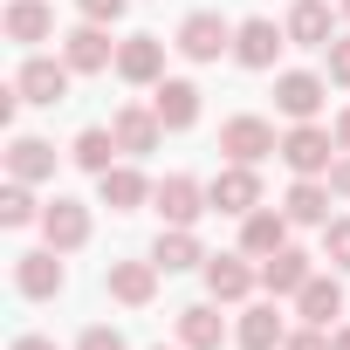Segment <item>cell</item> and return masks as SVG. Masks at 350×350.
Instances as JSON below:
<instances>
[{"mask_svg":"<svg viewBox=\"0 0 350 350\" xmlns=\"http://www.w3.org/2000/svg\"><path fill=\"white\" fill-rule=\"evenodd\" d=\"M282 165L295 172V179H329V165H336V131L295 124V131L282 137Z\"/></svg>","mask_w":350,"mask_h":350,"instance_id":"6da1fadb","label":"cell"},{"mask_svg":"<svg viewBox=\"0 0 350 350\" xmlns=\"http://www.w3.org/2000/svg\"><path fill=\"white\" fill-rule=\"evenodd\" d=\"M179 49L186 62H220V55H234V21L227 14H213V8H200V14H186L179 21Z\"/></svg>","mask_w":350,"mask_h":350,"instance_id":"7a4b0ae2","label":"cell"},{"mask_svg":"<svg viewBox=\"0 0 350 350\" xmlns=\"http://www.w3.org/2000/svg\"><path fill=\"white\" fill-rule=\"evenodd\" d=\"M151 206L165 213V227H193L213 200H206V186L193 179V172H165V179L151 186Z\"/></svg>","mask_w":350,"mask_h":350,"instance_id":"3957f363","label":"cell"},{"mask_svg":"<svg viewBox=\"0 0 350 350\" xmlns=\"http://www.w3.org/2000/svg\"><path fill=\"white\" fill-rule=\"evenodd\" d=\"M220 151H227V165H261L268 151H282V137H275L268 117H227L220 124Z\"/></svg>","mask_w":350,"mask_h":350,"instance_id":"277c9868","label":"cell"},{"mask_svg":"<svg viewBox=\"0 0 350 350\" xmlns=\"http://www.w3.org/2000/svg\"><path fill=\"white\" fill-rule=\"evenodd\" d=\"M323 96H329V83L309 76V69H282V76H275V110H282L288 124H316Z\"/></svg>","mask_w":350,"mask_h":350,"instance_id":"5b68a950","label":"cell"},{"mask_svg":"<svg viewBox=\"0 0 350 350\" xmlns=\"http://www.w3.org/2000/svg\"><path fill=\"white\" fill-rule=\"evenodd\" d=\"M42 241H49L55 254H76V247L90 241V206H83V200H62V193H55V200L42 206Z\"/></svg>","mask_w":350,"mask_h":350,"instance_id":"8992f818","label":"cell"},{"mask_svg":"<svg viewBox=\"0 0 350 350\" xmlns=\"http://www.w3.org/2000/svg\"><path fill=\"white\" fill-rule=\"evenodd\" d=\"M62 254L55 247H28V254H14V288L28 295V302H49V295H62Z\"/></svg>","mask_w":350,"mask_h":350,"instance_id":"52a82bcc","label":"cell"},{"mask_svg":"<svg viewBox=\"0 0 350 350\" xmlns=\"http://www.w3.org/2000/svg\"><path fill=\"white\" fill-rule=\"evenodd\" d=\"M151 110H158L165 131H193V124H200V83H186V76H158V83H151Z\"/></svg>","mask_w":350,"mask_h":350,"instance_id":"ba28073f","label":"cell"},{"mask_svg":"<svg viewBox=\"0 0 350 350\" xmlns=\"http://www.w3.org/2000/svg\"><path fill=\"white\" fill-rule=\"evenodd\" d=\"M62 62L76 69V76H96V69H117V42L96 28V21H83V28H69L62 35Z\"/></svg>","mask_w":350,"mask_h":350,"instance_id":"9c48e42d","label":"cell"},{"mask_svg":"<svg viewBox=\"0 0 350 350\" xmlns=\"http://www.w3.org/2000/svg\"><path fill=\"white\" fill-rule=\"evenodd\" d=\"M254 254H206V295L213 302H247L254 295V282H261V268H247Z\"/></svg>","mask_w":350,"mask_h":350,"instance_id":"30bf717a","label":"cell"},{"mask_svg":"<svg viewBox=\"0 0 350 350\" xmlns=\"http://www.w3.org/2000/svg\"><path fill=\"white\" fill-rule=\"evenodd\" d=\"M213 213H254L261 206V179H254V165H220L213 172V186H206Z\"/></svg>","mask_w":350,"mask_h":350,"instance_id":"8fae6325","label":"cell"},{"mask_svg":"<svg viewBox=\"0 0 350 350\" xmlns=\"http://www.w3.org/2000/svg\"><path fill=\"white\" fill-rule=\"evenodd\" d=\"M282 49H288V28H275V21H241L234 28V62L241 69H275Z\"/></svg>","mask_w":350,"mask_h":350,"instance_id":"7c38bea8","label":"cell"},{"mask_svg":"<svg viewBox=\"0 0 350 350\" xmlns=\"http://www.w3.org/2000/svg\"><path fill=\"white\" fill-rule=\"evenodd\" d=\"M69 76H76L69 62H55V55H28L21 76H14V90H21L28 103H62V96H69Z\"/></svg>","mask_w":350,"mask_h":350,"instance_id":"4fadbf2b","label":"cell"},{"mask_svg":"<svg viewBox=\"0 0 350 350\" xmlns=\"http://www.w3.org/2000/svg\"><path fill=\"white\" fill-rule=\"evenodd\" d=\"M288 213H275V206H254V213H241V254H254V261H268L275 247H288Z\"/></svg>","mask_w":350,"mask_h":350,"instance_id":"5bb4252c","label":"cell"},{"mask_svg":"<svg viewBox=\"0 0 350 350\" xmlns=\"http://www.w3.org/2000/svg\"><path fill=\"white\" fill-rule=\"evenodd\" d=\"M158 261H110V275H103V288L124 302V309H144L151 295H158Z\"/></svg>","mask_w":350,"mask_h":350,"instance_id":"9a60e30c","label":"cell"},{"mask_svg":"<svg viewBox=\"0 0 350 350\" xmlns=\"http://www.w3.org/2000/svg\"><path fill=\"white\" fill-rule=\"evenodd\" d=\"M295 316L316 323V329H329V323L343 316V282H336V275H309V282L295 288Z\"/></svg>","mask_w":350,"mask_h":350,"instance_id":"2e32d148","label":"cell"},{"mask_svg":"<svg viewBox=\"0 0 350 350\" xmlns=\"http://www.w3.org/2000/svg\"><path fill=\"white\" fill-rule=\"evenodd\" d=\"M0 28H8V42L35 49V42H49V35H55V8H49V0H8Z\"/></svg>","mask_w":350,"mask_h":350,"instance_id":"e0dca14e","label":"cell"},{"mask_svg":"<svg viewBox=\"0 0 350 350\" xmlns=\"http://www.w3.org/2000/svg\"><path fill=\"white\" fill-rule=\"evenodd\" d=\"M96 193H103L110 213H137L151 200V179H144L137 165H110V172H96Z\"/></svg>","mask_w":350,"mask_h":350,"instance_id":"ac0fdd59","label":"cell"},{"mask_svg":"<svg viewBox=\"0 0 350 350\" xmlns=\"http://www.w3.org/2000/svg\"><path fill=\"white\" fill-rule=\"evenodd\" d=\"M282 28H288V42H295V49H329V42H336V14L323 8V0H295Z\"/></svg>","mask_w":350,"mask_h":350,"instance_id":"d6986e66","label":"cell"},{"mask_svg":"<svg viewBox=\"0 0 350 350\" xmlns=\"http://www.w3.org/2000/svg\"><path fill=\"white\" fill-rule=\"evenodd\" d=\"M117 76H124V83H158V76H165V42H158V35L117 42Z\"/></svg>","mask_w":350,"mask_h":350,"instance_id":"ffe728a7","label":"cell"},{"mask_svg":"<svg viewBox=\"0 0 350 350\" xmlns=\"http://www.w3.org/2000/svg\"><path fill=\"white\" fill-rule=\"evenodd\" d=\"M110 131H117V144H124L131 158H144V151H158V137H165V124H158V110H144V103H124V110L110 117Z\"/></svg>","mask_w":350,"mask_h":350,"instance_id":"44dd1931","label":"cell"},{"mask_svg":"<svg viewBox=\"0 0 350 350\" xmlns=\"http://www.w3.org/2000/svg\"><path fill=\"white\" fill-rule=\"evenodd\" d=\"M151 261H158L165 275H186V268H206V247H200L193 227H165V234L151 241Z\"/></svg>","mask_w":350,"mask_h":350,"instance_id":"7402d4cb","label":"cell"},{"mask_svg":"<svg viewBox=\"0 0 350 350\" xmlns=\"http://www.w3.org/2000/svg\"><path fill=\"white\" fill-rule=\"evenodd\" d=\"M329 179H295L288 186V200H282V213L295 220V227H329Z\"/></svg>","mask_w":350,"mask_h":350,"instance_id":"603a6c76","label":"cell"},{"mask_svg":"<svg viewBox=\"0 0 350 350\" xmlns=\"http://www.w3.org/2000/svg\"><path fill=\"white\" fill-rule=\"evenodd\" d=\"M309 261H316V254H302V247H275V254L261 261V288H268V295H295V288L316 275Z\"/></svg>","mask_w":350,"mask_h":350,"instance_id":"cb8c5ba5","label":"cell"},{"mask_svg":"<svg viewBox=\"0 0 350 350\" xmlns=\"http://www.w3.org/2000/svg\"><path fill=\"white\" fill-rule=\"evenodd\" d=\"M234 336H241V350H282L288 343V323L275 316V302H254V309H241Z\"/></svg>","mask_w":350,"mask_h":350,"instance_id":"d4e9b609","label":"cell"},{"mask_svg":"<svg viewBox=\"0 0 350 350\" xmlns=\"http://www.w3.org/2000/svg\"><path fill=\"white\" fill-rule=\"evenodd\" d=\"M8 172L28 179V186H35V179H55V144H49V137H28V131L8 137Z\"/></svg>","mask_w":350,"mask_h":350,"instance_id":"484cf974","label":"cell"},{"mask_svg":"<svg viewBox=\"0 0 350 350\" xmlns=\"http://www.w3.org/2000/svg\"><path fill=\"white\" fill-rule=\"evenodd\" d=\"M179 343H186V350H220V343H227V323H220V309H213V302H193V309H179Z\"/></svg>","mask_w":350,"mask_h":350,"instance_id":"4316f807","label":"cell"},{"mask_svg":"<svg viewBox=\"0 0 350 350\" xmlns=\"http://www.w3.org/2000/svg\"><path fill=\"white\" fill-rule=\"evenodd\" d=\"M117 131H103V124H90V131H76V144H69V158L83 165V172H110L117 165Z\"/></svg>","mask_w":350,"mask_h":350,"instance_id":"83f0119b","label":"cell"},{"mask_svg":"<svg viewBox=\"0 0 350 350\" xmlns=\"http://www.w3.org/2000/svg\"><path fill=\"white\" fill-rule=\"evenodd\" d=\"M35 220H42V206H35L28 179H8L0 186V227H35Z\"/></svg>","mask_w":350,"mask_h":350,"instance_id":"f1b7e54d","label":"cell"},{"mask_svg":"<svg viewBox=\"0 0 350 350\" xmlns=\"http://www.w3.org/2000/svg\"><path fill=\"white\" fill-rule=\"evenodd\" d=\"M323 261H329L336 275H350V220H329V227H323Z\"/></svg>","mask_w":350,"mask_h":350,"instance_id":"f546056e","label":"cell"},{"mask_svg":"<svg viewBox=\"0 0 350 350\" xmlns=\"http://www.w3.org/2000/svg\"><path fill=\"white\" fill-rule=\"evenodd\" d=\"M76 8H83V21H96V28H117L131 0H76Z\"/></svg>","mask_w":350,"mask_h":350,"instance_id":"4dcf8cb0","label":"cell"},{"mask_svg":"<svg viewBox=\"0 0 350 350\" xmlns=\"http://www.w3.org/2000/svg\"><path fill=\"white\" fill-rule=\"evenodd\" d=\"M323 55H329V83H343V90H350V35H336Z\"/></svg>","mask_w":350,"mask_h":350,"instance_id":"1f68e13d","label":"cell"},{"mask_svg":"<svg viewBox=\"0 0 350 350\" xmlns=\"http://www.w3.org/2000/svg\"><path fill=\"white\" fill-rule=\"evenodd\" d=\"M76 350H124V336H117L110 323H90V329L76 336Z\"/></svg>","mask_w":350,"mask_h":350,"instance_id":"d6a6232c","label":"cell"},{"mask_svg":"<svg viewBox=\"0 0 350 350\" xmlns=\"http://www.w3.org/2000/svg\"><path fill=\"white\" fill-rule=\"evenodd\" d=\"M282 350H329V329L302 323V329H288V343H282Z\"/></svg>","mask_w":350,"mask_h":350,"instance_id":"836d02e7","label":"cell"},{"mask_svg":"<svg viewBox=\"0 0 350 350\" xmlns=\"http://www.w3.org/2000/svg\"><path fill=\"white\" fill-rule=\"evenodd\" d=\"M329 193L350 200V151H336V165H329Z\"/></svg>","mask_w":350,"mask_h":350,"instance_id":"e575fe53","label":"cell"},{"mask_svg":"<svg viewBox=\"0 0 350 350\" xmlns=\"http://www.w3.org/2000/svg\"><path fill=\"white\" fill-rule=\"evenodd\" d=\"M329 131H336V151H350V110H336V124H329Z\"/></svg>","mask_w":350,"mask_h":350,"instance_id":"d590c367","label":"cell"},{"mask_svg":"<svg viewBox=\"0 0 350 350\" xmlns=\"http://www.w3.org/2000/svg\"><path fill=\"white\" fill-rule=\"evenodd\" d=\"M8 350H55V343H49V336H14Z\"/></svg>","mask_w":350,"mask_h":350,"instance_id":"8d00e7d4","label":"cell"},{"mask_svg":"<svg viewBox=\"0 0 350 350\" xmlns=\"http://www.w3.org/2000/svg\"><path fill=\"white\" fill-rule=\"evenodd\" d=\"M329 350H350V323H343V329H336V336H329Z\"/></svg>","mask_w":350,"mask_h":350,"instance_id":"74e56055","label":"cell"},{"mask_svg":"<svg viewBox=\"0 0 350 350\" xmlns=\"http://www.w3.org/2000/svg\"><path fill=\"white\" fill-rule=\"evenodd\" d=\"M343 21H350V0H343Z\"/></svg>","mask_w":350,"mask_h":350,"instance_id":"f35d334b","label":"cell"},{"mask_svg":"<svg viewBox=\"0 0 350 350\" xmlns=\"http://www.w3.org/2000/svg\"><path fill=\"white\" fill-rule=\"evenodd\" d=\"M158 350H165V343H158ZM179 350H186V343H179Z\"/></svg>","mask_w":350,"mask_h":350,"instance_id":"ab89813d","label":"cell"}]
</instances>
